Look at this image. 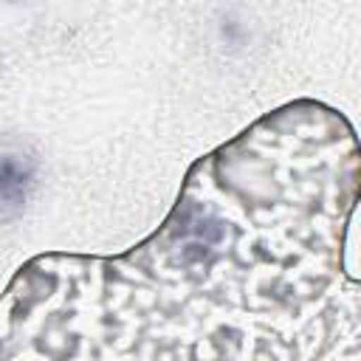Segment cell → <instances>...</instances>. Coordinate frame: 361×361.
Instances as JSON below:
<instances>
[{"label": "cell", "instance_id": "cell-1", "mask_svg": "<svg viewBox=\"0 0 361 361\" xmlns=\"http://www.w3.org/2000/svg\"><path fill=\"white\" fill-rule=\"evenodd\" d=\"M31 183V169L14 155L0 158V206H20Z\"/></svg>", "mask_w": 361, "mask_h": 361}]
</instances>
